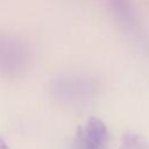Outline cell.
<instances>
[{
	"label": "cell",
	"mask_w": 149,
	"mask_h": 149,
	"mask_svg": "<svg viewBox=\"0 0 149 149\" xmlns=\"http://www.w3.org/2000/svg\"><path fill=\"white\" fill-rule=\"evenodd\" d=\"M79 135L84 149H104L107 142L108 132L102 120L97 116H90Z\"/></svg>",
	"instance_id": "1"
},
{
	"label": "cell",
	"mask_w": 149,
	"mask_h": 149,
	"mask_svg": "<svg viewBox=\"0 0 149 149\" xmlns=\"http://www.w3.org/2000/svg\"><path fill=\"white\" fill-rule=\"evenodd\" d=\"M109 1H111V0H109ZM113 2H114V3L116 2V5H122L123 7H125V5H126V0H113ZM116 5H115V6H116Z\"/></svg>",
	"instance_id": "2"
}]
</instances>
